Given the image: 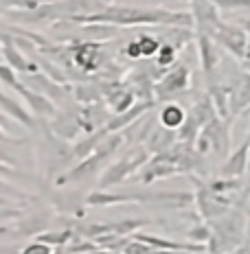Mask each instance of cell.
Here are the masks:
<instances>
[{"label":"cell","mask_w":250,"mask_h":254,"mask_svg":"<svg viewBox=\"0 0 250 254\" xmlns=\"http://www.w3.org/2000/svg\"><path fill=\"white\" fill-rule=\"evenodd\" d=\"M187 237H189V241L206 246V243L211 241V226H209V221H204V224H195L193 228L187 232Z\"/></svg>","instance_id":"obj_33"},{"label":"cell","mask_w":250,"mask_h":254,"mask_svg":"<svg viewBox=\"0 0 250 254\" xmlns=\"http://www.w3.org/2000/svg\"><path fill=\"white\" fill-rule=\"evenodd\" d=\"M248 140H250V138H248Z\"/></svg>","instance_id":"obj_39"},{"label":"cell","mask_w":250,"mask_h":254,"mask_svg":"<svg viewBox=\"0 0 250 254\" xmlns=\"http://www.w3.org/2000/svg\"><path fill=\"white\" fill-rule=\"evenodd\" d=\"M75 24H110V26H195L189 11H169V9H141V7H119L108 4L103 11L79 15L71 20Z\"/></svg>","instance_id":"obj_1"},{"label":"cell","mask_w":250,"mask_h":254,"mask_svg":"<svg viewBox=\"0 0 250 254\" xmlns=\"http://www.w3.org/2000/svg\"><path fill=\"white\" fill-rule=\"evenodd\" d=\"M187 114H189V112H184L182 105H178V103H167V105H163L161 114H158V121H161V125L167 127V129L178 131L180 127H182L184 121H187Z\"/></svg>","instance_id":"obj_24"},{"label":"cell","mask_w":250,"mask_h":254,"mask_svg":"<svg viewBox=\"0 0 250 254\" xmlns=\"http://www.w3.org/2000/svg\"><path fill=\"white\" fill-rule=\"evenodd\" d=\"M46 226H49V217L35 215V217H31V219L22 221V224H18V230L22 232V235H42V232H46L44 230Z\"/></svg>","instance_id":"obj_29"},{"label":"cell","mask_w":250,"mask_h":254,"mask_svg":"<svg viewBox=\"0 0 250 254\" xmlns=\"http://www.w3.org/2000/svg\"><path fill=\"white\" fill-rule=\"evenodd\" d=\"M175 173H180V171H178V167H175V162L171 160V156H169V153H158V156H154L152 160L141 169V173L136 176V180L143 184V187H150V184H154L156 180L171 178Z\"/></svg>","instance_id":"obj_11"},{"label":"cell","mask_w":250,"mask_h":254,"mask_svg":"<svg viewBox=\"0 0 250 254\" xmlns=\"http://www.w3.org/2000/svg\"><path fill=\"white\" fill-rule=\"evenodd\" d=\"M213 40L217 42L220 46H224L233 53L235 57H246V49H248V31L244 29L242 24H228V22H222V26L215 31Z\"/></svg>","instance_id":"obj_9"},{"label":"cell","mask_w":250,"mask_h":254,"mask_svg":"<svg viewBox=\"0 0 250 254\" xmlns=\"http://www.w3.org/2000/svg\"><path fill=\"white\" fill-rule=\"evenodd\" d=\"M233 254H250V243H246V246H242V248H237Z\"/></svg>","instance_id":"obj_37"},{"label":"cell","mask_w":250,"mask_h":254,"mask_svg":"<svg viewBox=\"0 0 250 254\" xmlns=\"http://www.w3.org/2000/svg\"><path fill=\"white\" fill-rule=\"evenodd\" d=\"M211 241L206 243L209 254H233L237 248L244 246L246 237V217L239 210H228L226 215L209 221Z\"/></svg>","instance_id":"obj_2"},{"label":"cell","mask_w":250,"mask_h":254,"mask_svg":"<svg viewBox=\"0 0 250 254\" xmlns=\"http://www.w3.org/2000/svg\"><path fill=\"white\" fill-rule=\"evenodd\" d=\"M242 189V180H228V178H217V180H211L209 182V190L215 195H220V197L228 199V202H233L231 195L237 193V190Z\"/></svg>","instance_id":"obj_26"},{"label":"cell","mask_w":250,"mask_h":254,"mask_svg":"<svg viewBox=\"0 0 250 254\" xmlns=\"http://www.w3.org/2000/svg\"><path fill=\"white\" fill-rule=\"evenodd\" d=\"M191 86V70L184 64H175L171 70L165 72L161 81H156V99L158 101H169L175 94L187 92Z\"/></svg>","instance_id":"obj_7"},{"label":"cell","mask_w":250,"mask_h":254,"mask_svg":"<svg viewBox=\"0 0 250 254\" xmlns=\"http://www.w3.org/2000/svg\"><path fill=\"white\" fill-rule=\"evenodd\" d=\"M2 57H4V64L11 66L15 72H20V75H33V72H40L38 64L31 62L29 57L15 46V42L9 33H2Z\"/></svg>","instance_id":"obj_13"},{"label":"cell","mask_w":250,"mask_h":254,"mask_svg":"<svg viewBox=\"0 0 250 254\" xmlns=\"http://www.w3.org/2000/svg\"><path fill=\"white\" fill-rule=\"evenodd\" d=\"M24 81L29 88H33L35 92H42L44 97L53 99V101H60V99L64 97L66 92H71V88L62 86V83L53 81V79L49 75H42V72H33V75H22Z\"/></svg>","instance_id":"obj_16"},{"label":"cell","mask_w":250,"mask_h":254,"mask_svg":"<svg viewBox=\"0 0 250 254\" xmlns=\"http://www.w3.org/2000/svg\"><path fill=\"white\" fill-rule=\"evenodd\" d=\"M193 9H191V15H193L195 22V33L202 35H215V31L222 26L224 20L220 18V9L215 7V2L211 0H191Z\"/></svg>","instance_id":"obj_8"},{"label":"cell","mask_w":250,"mask_h":254,"mask_svg":"<svg viewBox=\"0 0 250 254\" xmlns=\"http://www.w3.org/2000/svg\"><path fill=\"white\" fill-rule=\"evenodd\" d=\"M150 160H152V156H150V149H147V147H134L130 153H125L121 160L112 162V165L101 173L99 189L103 190V189H110V187L121 184L123 180L130 178L134 171H141V169L145 167Z\"/></svg>","instance_id":"obj_4"},{"label":"cell","mask_w":250,"mask_h":254,"mask_svg":"<svg viewBox=\"0 0 250 254\" xmlns=\"http://www.w3.org/2000/svg\"><path fill=\"white\" fill-rule=\"evenodd\" d=\"M195 42H198V55H200V64H202V70L206 75H211L215 70L217 62H220V51H217V42L211 38V35H202L195 33Z\"/></svg>","instance_id":"obj_18"},{"label":"cell","mask_w":250,"mask_h":254,"mask_svg":"<svg viewBox=\"0 0 250 254\" xmlns=\"http://www.w3.org/2000/svg\"><path fill=\"white\" fill-rule=\"evenodd\" d=\"M175 140H178V131L173 129H167V127H156V129L152 131V136L147 138L145 147L150 149V153H167L169 149H173Z\"/></svg>","instance_id":"obj_23"},{"label":"cell","mask_w":250,"mask_h":254,"mask_svg":"<svg viewBox=\"0 0 250 254\" xmlns=\"http://www.w3.org/2000/svg\"><path fill=\"white\" fill-rule=\"evenodd\" d=\"M191 182H195V187H198V190H195V206H198V213H200L202 219L213 221V219H217V217L226 215L228 210H231L233 202H228V199L220 197V195L211 193L209 184H204L200 178L191 176Z\"/></svg>","instance_id":"obj_6"},{"label":"cell","mask_w":250,"mask_h":254,"mask_svg":"<svg viewBox=\"0 0 250 254\" xmlns=\"http://www.w3.org/2000/svg\"><path fill=\"white\" fill-rule=\"evenodd\" d=\"M136 40H138V44H141L143 57H154V55H158V51H161V46H163V40L154 38V35H150V33H143L141 38H136Z\"/></svg>","instance_id":"obj_31"},{"label":"cell","mask_w":250,"mask_h":254,"mask_svg":"<svg viewBox=\"0 0 250 254\" xmlns=\"http://www.w3.org/2000/svg\"><path fill=\"white\" fill-rule=\"evenodd\" d=\"M154 108V101H141V103H136L132 110H127L125 114H119V116H114L112 121H108V125H105V129L108 131H121V129H127L132 123H136L138 119H143L145 116V112H150V110Z\"/></svg>","instance_id":"obj_21"},{"label":"cell","mask_w":250,"mask_h":254,"mask_svg":"<svg viewBox=\"0 0 250 254\" xmlns=\"http://www.w3.org/2000/svg\"><path fill=\"white\" fill-rule=\"evenodd\" d=\"M35 239L42 241V243H49V246H53V248H57V246H66L68 241L75 239V232L68 230V228H64V230H46V232H42V235L35 237Z\"/></svg>","instance_id":"obj_27"},{"label":"cell","mask_w":250,"mask_h":254,"mask_svg":"<svg viewBox=\"0 0 250 254\" xmlns=\"http://www.w3.org/2000/svg\"><path fill=\"white\" fill-rule=\"evenodd\" d=\"M123 145V134H110L108 138H105L103 142L99 145V149L92 153L90 158H86V160H82L79 165L73 169V171L64 173V176L57 178V184H66V182H77V180H83L88 176H92V173L101 171V167L105 165V160H108L112 153H116V149Z\"/></svg>","instance_id":"obj_3"},{"label":"cell","mask_w":250,"mask_h":254,"mask_svg":"<svg viewBox=\"0 0 250 254\" xmlns=\"http://www.w3.org/2000/svg\"><path fill=\"white\" fill-rule=\"evenodd\" d=\"M134 239L147 243V246L156 248V250H165V252H191V254H202V252H209L206 246L202 243H193V241H171V239H165V237H156V235H147V232H136Z\"/></svg>","instance_id":"obj_14"},{"label":"cell","mask_w":250,"mask_h":254,"mask_svg":"<svg viewBox=\"0 0 250 254\" xmlns=\"http://www.w3.org/2000/svg\"><path fill=\"white\" fill-rule=\"evenodd\" d=\"M244 70L250 75V60H244Z\"/></svg>","instance_id":"obj_38"},{"label":"cell","mask_w":250,"mask_h":254,"mask_svg":"<svg viewBox=\"0 0 250 254\" xmlns=\"http://www.w3.org/2000/svg\"><path fill=\"white\" fill-rule=\"evenodd\" d=\"M11 88L24 99L26 105H29V108L35 112V116H40V119H55V116H57V108L53 105L51 99L44 97L42 92H35L33 88H29L22 81H15Z\"/></svg>","instance_id":"obj_12"},{"label":"cell","mask_w":250,"mask_h":254,"mask_svg":"<svg viewBox=\"0 0 250 254\" xmlns=\"http://www.w3.org/2000/svg\"><path fill=\"white\" fill-rule=\"evenodd\" d=\"M147 202H161L165 206H171V208H187L195 202L193 193H150Z\"/></svg>","instance_id":"obj_25"},{"label":"cell","mask_w":250,"mask_h":254,"mask_svg":"<svg viewBox=\"0 0 250 254\" xmlns=\"http://www.w3.org/2000/svg\"><path fill=\"white\" fill-rule=\"evenodd\" d=\"M231 114H242L246 108H250V75L246 72L244 77L235 79L231 88Z\"/></svg>","instance_id":"obj_20"},{"label":"cell","mask_w":250,"mask_h":254,"mask_svg":"<svg viewBox=\"0 0 250 254\" xmlns=\"http://www.w3.org/2000/svg\"><path fill=\"white\" fill-rule=\"evenodd\" d=\"M127 202H147V193L143 195H125V193H108V190H94L86 197V206H114V204H127Z\"/></svg>","instance_id":"obj_17"},{"label":"cell","mask_w":250,"mask_h":254,"mask_svg":"<svg viewBox=\"0 0 250 254\" xmlns=\"http://www.w3.org/2000/svg\"><path fill=\"white\" fill-rule=\"evenodd\" d=\"M71 55L77 68H82L83 72H94L101 68V64L105 60V53L101 49V44L97 42H77L71 44Z\"/></svg>","instance_id":"obj_10"},{"label":"cell","mask_w":250,"mask_h":254,"mask_svg":"<svg viewBox=\"0 0 250 254\" xmlns=\"http://www.w3.org/2000/svg\"><path fill=\"white\" fill-rule=\"evenodd\" d=\"M53 0H2L4 9H15V11H35V9L44 7Z\"/></svg>","instance_id":"obj_30"},{"label":"cell","mask_w":250,"mask_h":254,"mask_svg":"<svg viewBox=\"0 0 250 254\" xmlns=\"http://www.w3.org/2000/svg\"><path fill=\"white\" fill-rule=\"evenodd\" d=\"M53 131H55L57 136H62V138H77L79 131H83L82 127V119H79V114H71V112H64V114H57L55 119H53Z\"/></svg>","instance_id":"obj_22"},{"label":"cell","mask_w":250,"mask_h":254,"mask_svg":"<svg viewBox=\"0 0 250 254\" xmlns=\"http://www.w3.org/2000/svg\"><path fill=\"white\" fill-rule=\"evenodd\" d=\"M246 171H250V140L242 142L239 149L226 158V162L220 167V178L242 180Z\"/></svg>","instance_id":"obj_15"},{"label":"cell","mask_w":250,"mask_h":254,"mask_svg":"<svg viewBox=\"0 0 250 254\" xmlns=\"http://www.w3.org/2000/svg\"><path fill=\"white\" fill-rule=\"evenodd\" d=\"M175 53H178V49H175L173 44H167V42H165L161 46V51H158V55H156L158 66L171 70V66H175Z\"/></svg>","instance_id":"obj_32"},{"label":"cell","mask_w":250,"mask_h":254,"mask_svg":"<svg viewBox=\"0 0 250 254\" xmlns=\"http://www.w3.org/2000/svg\"><path fill=\"white\" fill-rule=\"evenodd\" d=\"M195 149L200 153H217V156H231V134H228V125L224 119L217 116L211 125L202 129V134L195 140Z\"/></svg>","instance_id":"obj_5"},{"label":"cell","mask_w":250,"mask_h":254,"mask_svg":"<svg viewBox=\"0 0 250 254\" xmlns=\"http://www.w3.org/2000/svg\"><path fill=\"white\" fill-rule=\"evenodd\" d=\"M101 94H103V90H101L99 86H94V83H79V86L75 88V97L77 101L82 103H99L101 101Z\"/></svg>","instance_id":"obj_28"},{"label":"cell","mask_w":250,"mask_h":254,"mask_svg":"<svg viewBox=\"0 0 250 254\" xmlns=\"http://www.w3.org/2000/svg\"><path fill=\"white\" fill-rule=\"evenodd\" d=\"M125 57H130V60H141L143 53H141V44H138V40H132L130 44L125 46Z\"/></svg>","instance_id":"obj_36"},{"label":"cell","mask_w":250,"mask_h":254,"mask_svg":"<svg viewBox=\"0 0 250 254\" xmlns=\"http://www.w3.org/2000/svg\"><path fill=\"white\" fill-rule=\"evenodd\" d=\"M0 105H2V116H4V119H13L15 123L24 125L26 129H33V127H35V119L31 116L29 110L22 108L18 101H13L7 92L0 94Z\"/></svg>","instance_id":"obj_19"},{"label":"cell","mask_w":250,"mask_h":254,"mask_svg":"<svg viewBox=\"0 0 250 254\" xmlns=\"http://www.w3.org/2000/svg\"><path fill=\"white\" fill-rule=\"evenodd\" d=\"M20 254H55V248L49 246V243H42V241H31L20 250Z\"/></svg>","instance_id":"obj_35"},{"label":"cell","mask_w":250,"mask_h":254,"mask_svg":"<svg viewBox=\"0 0 250 254\" xmlns=\"http://www.w3.org/2000/svg\"><path fill=\"white\" fill-rule=\"evenodd\" d=\"M220 11H239V9H250V0H211Z\"/></svg>","instance_id":"obj_34"}]
</instances>
